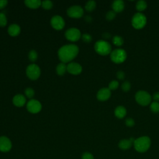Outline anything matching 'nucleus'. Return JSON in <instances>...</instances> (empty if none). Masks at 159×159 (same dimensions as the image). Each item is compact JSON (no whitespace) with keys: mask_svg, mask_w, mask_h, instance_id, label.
Segmentation results:
<instances>
[{"mask_svg":"<svg viewBox=\"0 0 159 159\" xmlns=\"http://www.w3.org/2000/svg\"><path fill=\"white\" fill-rule=\"evenodd\" d=\"M112 43L117 47H120L124 43V39L119 35H115L112 37Z\"/></svg>","mask_w":159,"mask_h":159,"instance_id":"23","label":"nucleus"},{"mask_svg":"<svg viewBox=\"0 0 159 159\" xmlns=\"http://www.w3.org/2000/svg\"><path fill=\"white\" fill-rule=\"evenodd\" d=\"M27 109L31 113H37L41 110L42 105L37 100L30 99L27 104Z\"/></svg>","mask_w":159,"mask_h":159,"instance_id":"10","label":"nucleus"},{"mask_svg":"<svg viewBox=\"0 0 159 159\" xmlns=\"http://www.w3.org/2000/svg\"><path fill=\"white\" fill-rule=\"evenodd\" d=\"M121 88H122V90L124 92H127V91H130V89L131 88L130 83L128 81H125L124 82L122 83V84L121 85Z\"/></svg>","mask_w":159,"mask_h":159,"instance_id":"26","label":"nucleus"},{"mask_svg":"<svg viewBox=\"0 0 159 159\" xmlns=\"http://www.w3.org/2000/svg\"><path fill=\"white\" fill-rule=\"evenodd\" d=\"M50 24L56 30H61L65 26V21L63 19L58 15L54 16L52 17Z\"/></svg>","mask_w":159,"mask_h":159,"instance_id":"11","label":"nucleus"},{"mask_svg":"<svg viewBox=\"0 0 159 159\" xmlns=\"http://www.w3.org/2000/svg\"><path fill=\"white\" fill-rule=\"evenodd\" d=\"M7 24V18L5 14L2 12H0V26L4 27Z\"/></svg>","mask_w":159,"mask_h":159,"instance_id":"31","label":"nucleus"},{"mask_svg":"<svg viewBox=\"0 0 159 159\" xmlns=\"http://www.w3.org/2000/svg\"><path fill=\"white\" fill-rule=\"evenodd\" d=\"M42 6L45 9H50L53 6V3L51 1L49 0H45L42 2Z\"/></svg>","mask_w":159,"mask_h":159,"instance_id":"28","label":"nucleus"},{"mask_svg":"<svg viewBox=\"0 0 159 159\" xmlns=\"http://www.w3.org/2000/svg\"><path fill=\"white\" fill-rule=\"evenodd\" d=\"M12 148L11 140L5 136L0 137V151L2 152H9Z\"/></svg>","mask_w":159,"mask_h":159,"instance_id":"13","label":"nucleus"},{"mask_svg":"<svg viewBox=\"0 0 159 159\" xmlns=\"http://www.w3.org/2000/svg\"><path fill=\"white\" fill-rule=\"evenodd\" d=\"M94 50L99 55L105 56L110 54L112 52L111 44L106 41L100 40L97 41L94 44Z\"/></svg>","mask_w":159,"mask_h":159,"instance_id":"3","label":"nucleus"},{"mask_svg":"<svg viewBox=\"0 0 159 159\" xmlns=\"http://www.w3.org/2000/svg\"><path fill=\"white\" fill-rule=\"evenodd\" d=\"M116 16V13L114 11H109L106 14V18L107 20H112Z\"/></svg>","mask_w":159,"mask_h":159,"instance_id":"29","label":"nucleus"},{"mask_svg":"<svg viewBox=\"0 0 159 159\" xmlns=\"http://www.w3.org/2000/svg\"><path fill=\"white\" fill-rule=\"evenodd\" d=\"M127 114V110L122 106H117L114 110V115L118 119H123Z\"/></svg>","mask_w":159,"mask_h":159,"instance_id":"18","label":"nucleus"},{"mask_svg":"<svg viewBox=\"0 0 159 159\" xmlns=\"http://www.w3.org/2000/svg\"><path fill=\"white\" fill-rule=\"evenodd\" d=\"M134 140L135 139L134 138H130L129 139H122L119 142L118 146L122 150H128L132 147Z\"/></svg>","mask_w":159,"mask_h":159,"instance_id":"15","label":"nucleus"},{"mask_svg":"<svg viewBox=\"0 0 159 159\" xmlns=\"http://www.w3.org/2000/svg\"><path fill=\"white\" fill-rule=\"evenodd\" d=\"M134 147L136 151L140 153H143L147 151L151 145V140L148 136H142L134 142Z\"/></svg>","mask_w":159,"mask_h":159,"instance_id":"2","label":"nucleus"},{"mask_svg":"<svg viewBox=\"0 0 159 159\" xmlns=\"http://www.w3.org/2000/svg\"><path fill=\"white\" fill-rule=\"evenodd\" d=\"M82 39H83V40L84 42H91L92 37H91V36L89 34H84L83 35Z\"/></svg>","mask_w":159,"mask_h":159,"instance_id":"36","label":"nucleus"},{"mask_svg":"<svg viewBox=\"0 0 159 159\" xmlns=\"http://www.w3.org/2000/svg\"><path fill=\"white\" fill-rule=\"evenodd\" d=\"M147 7V3L146 1L143 0L138 1L135 4V8L139 11V12H141L145 11Z\"/></svg>","mask_w":159,"mask_h":159,"instance_id":"21","label":"nucleus"},{"mask_svg":"<svg viewBox=\"0 0 159 159\" xmlns=\"http://www.w3.org/2000/svg\"><path fill=\"white\" fill-rule=\"evenodd\" d=\"M25 101H26L25 98L24 97V95L20 94H16L13 98V99H12V102H13L14 104L17 107L23 106L25 104Z\"/></svg>","mask_w":159,"mask_h":159,"instance_id":"17","label":"nucleus"},{"mask_svg":"<svg viewBox=\"0 0 159 159\" xmlns=\"http://www.w3.org/2000/svg\"><path fill=\"white\" fill-rule=\"evenodd\" d=\"M7 31L10 35L14 37L19 34L20 32V28L17 24H12L9 26Z\"/></svg>","mask_w":159,"mask_h":159,"instance_id":"19","label":"nucleus"},{"mask_svg":"<svg viewBox=\"0 0 159 159\" xmlns=\"http://www.w3.org/2000/svg\"><path fill=\"white\" fill-rule=\"evenodd\" d=\"M7 0H0V9L4 8L7 4Z\"/></svg>","mask_w":159,"mask_h":159,"instance_id":"38","label":"nucleus"},{"mask_svg":"<svg viewBox=\"0 0 159 159\" xmlns=\"http://www.w3.org/2000/svg\"><path fill=\"white\" fill-rule=\"evenodd\" d=\"M26 75L32 80H37L40 75V70L37 65L30 64L26 68Z\"/></svg>","mask_w":159,"mask_h":159,"instance_id":"7","label":"nucleus"},{"mask_svg":"<svg viewBox=\"0 0 159 159\" xmlns=\"http://www.w3.org/2000/svg\"><path fill=\"white\" fill-rule=\"evenodd\" d=\"M24 2L27 7L32 9L37 8L42 4V2L40 0H25Z\"/></svg>","mask_w":159,"mask_h":159,"instance_id":"20","label":"nucleus"},{"mask_svg":"<svg viewBox=\"0 0 159 159\" xmlns=\"http://www.w3.org/2000/svg\"><path fill=\"white\" fill-rule=\"evenodd\" d=\"M150 108L152 112L153 113H158L159 112V102L153 101L151 102L150 105Z\"/></svg>","mask_w":159,"mask_h":159,"instance_id":"25","label":"nucleus"},{"mask_svg":"<svg viewBox=\"0 0 159 159\" xmlns=\"http://www.w3.org/2000/svg\"><path fill=\"white\" fill-rule=\"evenodd\" d=\"M116 76H117V78L119 80H123L124 78H125V73L122 71H118L116 73Z\"/></svg>","mask_w":159,"mask_h":159,"instance_id":"34","label":"nucleus"},{"mask_svg":"<svg viewBox=\"0 0 159 159\" xmlns=\"http://www.w3.org/2000/svg\"><path fill=\"white\" fill-rule=\"evenodd\" d=\"M110 58L115 63H122L127 58V53L122 48H116L111 52Z\"/></svg>","mask_w":159,"mask_h":159,"instance_id":"6","label":"nucleus"},{"mask_svg":"<svg viewBox=\"0 0 159 159\" xmlns=\"http://www.w3.org/2000/svg\"><path fill=\"white\" fill-rule=\"evenodd\" d=\"M67 71L73 75H78L82 71L81 66L75 62H72L67 65Z\"/></svg>","mask_w":159,"mask_h":159,"instance_id":"14","label":"nucleus"},{"mask_svg":"<svg viewBox=\"0 0 159 159\" xmlns=\"http://www.w3.org/2000/svg\"><path fill=\"white\" fill-rule=\"evenodd\" d=\"M29 58L31 61H35L37 58V53L34 50H32L29 53Z\"/></svg>","mask_w":159,"mask_h":159,"instance_id":"30","label":"nucleus"},{"mask_svg":"<svg viewBox=\"0 0 159 159\" xmlns=\"http://www.w3.org/2000/svg\"><path fill=\"white\" fill-rule=\"evenodd\" d=\"M82 159H94V157L91 153L86 152L83 154Z\"/></svg>","mask_w":159,"mask_h":159,"instance_id":"35","label":"nucleus"},{"mask_svg":"<svg viewBox=\"0 0 159 159\" xmlns=\"http://www.w3.org/2000/svg\"><path fill=\"white\" fill-rule=\"evenodd\" d=\"M135 99L139 105L142 106H147L150 104L152 98V96L148 92L140 90L135 93Z\"/></svg>","mask_w":159,"mask_h":159,"instance_id":"5","label":"nucleus"},{"mask_svg":"<svg viewBox=\"0 0 159 159\" xmlns=\"http://www.w3.org/2000/svg\"><path fill=\"white\" fill-rule=\"evenodd\" d=\"M102 36H103V37H104V39H109V38L111 37V35H110V34H109V33H104Z\"/></svg>","mask_w":159,"mask_h":159,"instance_id":"39","label":"nucleus"},{"mask_svg":"<svg viewBox=\"0 0 159 159\" xmlns=\"http://www.w3.org/2000/svg\"><path fill=\"white\" fill-rule=\"evenodd\" d=\"M152 98L154 100V101L159 102V92L157 91L154 93L152 96Z\"/></svg>","mask_w":159,"mask_h":159,"instance_id":"37","label":"nucleus"},{"mask_svg":"<svg viewBox=\"0 0 159 159\" xmlns=\"http://www.w3.org/2000/svg\"><path fill=\"white\" fill-rule=\"evenodd\" d=\"M67 70V66L64 63H59L57 68L56 71L58 75H63L65 74L66 71Z\"/></svg>","mask_w":159,"mask_h":159,"instance_id":"22","label":"nucleus"},{"mask_svg":"<svg viewBox=\"0 0 159 159\" xmlns=\"http://www.w3.org/2000/svg\"><path fill=\"white\" fill-rule=\"evenodd\" d=\"M65 35L68 40L75 42L80 39L81 32L76 28H70L65 32Z\"/></svg>","mask_w":159,"mask_h":159,"instance_id":"8","label":"nucleus"},{"mask_svg":"<svg viewBox=\"0 0 159 159\" xmlns=\"http://www.w3.org/2000/svg\"><path fill=\"white\" fill-rule=\"evenodd\" d=\"M125 7V4L123 1L122 0H116L112 2V8L116 13L120 12L123 11Z\"/></svg>","mask_w":159,"mask_h":159,"instance_id":"16","label":"nucleus"},{"mask_svg":"<svg viewBox=\"0 0 159 159\" xmlns=\"http://www.w3.org/2000/svg\"><path fill=\"white\" fill-rule=\"evenodd\" d=\"M125 125L127 126V127H133L134 125H135V121L134 120L131 118V117H129V118H127L126 120H125Z\"/></svg>","mask_w":159,"mask_h":159,"instance_id":"33","label":"nucleus"},{"mask_svg":"<svg viewBox=\"0 0 159 159\" xmlns=\"http://www.w3.org/2000/svg\"><path fill=\"white\" fill-rule=\"evenodd\" d=\"M111 96V91L108 88H102L100 89L96 95L97 99L101 101H107Z\"/></svg>","mask_w":159,"mask_h":159,"instance_id":"12","label":"nucleus"},{"mask_svg":"<svg viewBox=\"0 0 159 159\" xmlns=\"http://www.w3.org/2000/svg\"><path fill=\"white\" fill-rule=\"evenodd\" d=\"M119 87V82L117 80H112L111 81L108 85V88L112 91V90H116Z\"/></svg>","mask_w":159,"mask_h":159,"instance_id":"27","label":"nucleus"},{"mask_svg":"<svg viewBox=\"0 0 159 159\" xmlns=\"http://www.w3.org/2000/svg\"><path fill=\"white\" fill-rule=\"evenodd\" d=\"M96 3L94 1H93V0H90V1H88L86 3V5H85V9L87 11H89V12H91V11H93L95 8H96Z\"/></svg>","mask_w":159,"mask_h":159,"instance_id":"24","label":"nucleus"},{"mask_svg":"<svg viewBox=\"0 0 159 159\" xmlns=\"http://www.w3.org/2000/svg\"><path fill=\"white\" fill-rule=\"evenodd\" d=\"M84 11L80 6L75 5L71 6L67 10L68 15L71 17L80 18L83 15Z\"/></svg>","mask_w":159,"mask_h":159,"instance_id":"9","label":"nucleus"},{"mask_svg":"<svg viewBox=\"0 0 159 159\" xmlns=\"http://www.w3.org/2000/svg\"><path fill=\"white\" fill-rule=\"evenodd\" d=\"M132 27L135 29L143 28L147 24V17L142 12H137L134 14L131 19Z\"/></svg>","mask_w":159,"mask_h":159,"instance_id":"4","label":"nucleus"},{"mask_svg":"<svg viewBox=\"0 0 159 159\" xmlns=\"http://www.w3.org/2000/svg\"><path fill=\"white\" fill-rule=\"evenodd\" d=\"M78 51V46L75 44L63 45L58 51L59 59L64 63L69 62L77 56Z\"/></svg>","mask_w":159,"mask_h":159,"instance_id":"1","label":"nucleus"},{"mask_svg":"<svg viewBox=\"0 0 159 159\" xmlns=\"http://www.w3.org/2000/svg\"><path fill=\"white\" fill-rule=\"evenodd\" d=\"M25 93L26 94V96L29 98H31L34 96V91L32 88H27L25 89Z\"/></svg>","mask_w":159,"mask_h":159,"instance_id":"32","label":"nucleus"}]
</instances>
